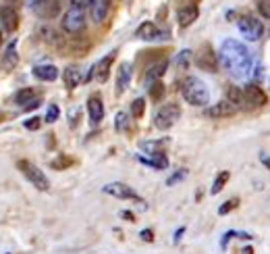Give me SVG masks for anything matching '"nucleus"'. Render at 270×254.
Here are the masks:
<instances>
[{
  "label": "nucleus",
  "instance_id": "obj_1",
  "mask_svg": "<svg viewBox=\"0 0 270 254\" xmlns=\"http://www.w3.org/2000/svg\"><path fill=\"white\" fill-rule=\"evenodd\" d=\"M222 67L235 77H250L254 69V56L245 44L237 40H227L220 46V59Z\"/></svg>",
  "mask_w": 270,
  "mask_h": 254
},
{
  "label": "nucleus",
  "instance_id": "obj_2",
  "mask_svg": "<svg viewBox=\"0 0 270 254\" xmlns=\"http://www.w3.org/2000/svg\"><path fill=\"white\" fill-rule=\"evenodd\" d=\"M181 94L191 107H206L210 100V90L199 77H185Z\"/></svg>",
  "mask_w": 270,
  "mask_h": 254
},
{
  "label": "nucleus",
  "instance_id": "obj_3",
  "mask_svg": "<svg viewBox=\"0 0 270 254\" xmlns=\"http://www.w3.org/2000/svg\"><path fill=\"white\" fill-rule=\"evenodd\" d=\"M17 169L23 173V177H25L36 190L46 192V190L50 188V181H48V177L44 175V171L40 167H36L33 163H29V160H25V158L17 160Z\"/></svg>",
  "mask_w": 270,
  "mask_h": 254
},
{
  "label": "nucleus",
  "instance_id": "obj_4",
  "mask_svg": "<svg viewBox=\"0 0 270 254\" xmlns=\"http://www.w3.org/2000/svg\"><path fill=\"white\" fill-rule=\"evenodd\" d=\"M181 117V109L179 105H175V102H169V105H164L158 109L156 117H154V125L158 127V129H171V127L179 121Z\"/></svg>",
  "mask_w": 270,
  "mask_h": 254
},
{
  "label": "nucleus",
  "instance_id": "obj_5",
  "mask_svg": "<svg viewBox=\"0 0 270 254\" xmlns=\"http://www.w3.org/2000/svg\"><path fill=\"white\" fill-rule=\"evenodd\" d=\"M84 29H86V13H84V8L71 6L65 13V17H63V31L77 36V33H81Z\"/></svg>",
  "mask_w": 270,
  "mask_h": 254
},
{
  "label": "nucleus",
  "instance_id": "obj_6",
  "mask_svg": "<svg viewBox=\"0 0 270 254\" xmlns=\"http://www.w3.org/2000/svg\"><path fill=\"white\" fill-rule=\"evenodd\" d=\"M104 194L112 196V198H119V200H133V202H142L139 198V194L131 188L127 186V183H121V181H112V183H106V186L102 188Z\"/></svg>",
  "mask_w": 270,
  "mask_h": 254
},
{
  "label": "nucleus",
  "instance_id": "obj_7",
  "mask_svg": "<svg viewBox=\"0 0 270 254\" xmlns=\"http://www.w3.org/2000/svg\"><path fill=\"white\" fill-rule=\"evenodd\" d=\"M237 27H239V31H241V36H243L245 40H252V42L260 40L262 33H264V25H262V23L258 21L256 17H241V19L237 21Z\"/></svg>",
  "mask_w": 270,
  "mask_h": 254
},
{
  "label": "nucleus",
  "instance_id": "obj_8",
  "mask_svg": "<svg viewBox=\"0 0 270 254\" xmlns=\"http://www.w3.org/2000/svg\"><path fill=\"white\" fill-rule=\"evenodd\" d=\"M63 0H29V6L36 10L42 19H54L61 13Z\"/></svg>",
  "mask_w": 270,
  "mask_h": 254
},
{
  "label": "nucleus",
  "instance_id": "obj_9",
  "mask_svg": "<svg viewBox=\"0 0 270 254\" xmlns=\"http://www.w3.org/2000/svg\"><path fill=\"white\" fill-rule=\"evenodd\" d=\"M195 65L202 69V71H210V73H214L216 69H218V59H216V54H214V50L210 48V46L206 44V46H202L197 52H195Z\"/></svg>",
  "mask_w": 270,
  "mask_h": 254
},
{
  "label": "nucleus",
  "instance_id": "obj_10",
  "mask_svg": "<svg viewBox=\"0 0 270 254\" xmlns=\"http://www.w3.org/2000/svg\"><path fill=\"white\" fill-rule=\"evenodd\" d=\"M243 96H245V107H248V109H260V107H264L268 102L264 90L260 86H256V84L245 86Z\"/></svg>",
  "mask_w": 270,
  "mask_h": 254
},
{
  "label": "nucleus",
  "instance_id": "obj_11",
  "mask_svg": "<svg viewBox=\"0 0 270 254\" xmlns=\"http://www.w3.org/2000/svg\"><path fill=\"white\" fill-rule=\"evenodd\" d=\"M112 61H114V52L112 54H108V56H104V59H100L96 65H93L91 69H90V75L86 77L88 82L91 77H96L100 84H104L106 79L110 77V67H112Z\"/></svg>",
  "mask_w": 270,
  "mask_h": 254
},
{
  "label": "nucleus",
  "instance_id": "obj_12",
  "mask_svg": "<svg viewBox=\"0 0 270 254\" xmlns=\"http://www.w3.org/2000/svg\"><path fill=\"white\" fill-rule=\"evenodd\" d=\"M135 36H137L139 40H144V42H156V40H162V38H169V33L160 31V27L156 25V23H152V21H144L142 25L137 27Z\"/></svg>",
  "mask_w": 270,
  "mask_h": 254
},
{
  "label": "nucleus",
  "instance_id": "obj_13",
  "mask_svg": "<svg viewBox=\"0 0 270 254\" xmlns=\"http://www.w3.org/2000/svg\"><path fill=\"white\" fill-rule=\"evenodd\" d=\"M40 38L44 40V44H48V46H52V48H65V44H67V40H65V36L61 31H58L56 27H50V25H44V27H40Z\"/></svg>",
  "mask_w": 270,
  "mask_h": 254
},
{
  "label": "nucleus",
  "instance_id": "obj_14",
  "mask_svg": "<svg viewBox=\"0 0 270 254\" xmlns=\"http://www.w3.org/2000/svg\"><path fill=\"white\" fill-rule=\"evenodd\" d=\"M167 69H169V61H167V59L152 63V65L146 69V73H144V82H146L148 86H152L154 82H158V79H160L164 73H167Z\"/></svg>",
  "mask_w": 270,
  "mask_h": 254
},
{
  "label": "nucleus",
  "instance_id": "obj_15",
  "mask_svg": "<svg viewBox=\"0 0 270 254\" xmlns=\"http://www.w3.org/2000/svg\"><path fill=\"white\" fill-rule=\"evenodd\" d=\"M0 23H2V27L6 31H15L19 27V13L15 6H2L0 8Z\"/></svg>",
  "mask_w": 270,
  "mask_h": 254
},
{
  "label": "nucleus",
  "instance_id": "obj_16",
  "mask_svg": "<svg viewBox=\"0 0 270 254\" xmlns=\"http://www.w3.org/2000/svg\"><path fill=\"white\" fill-rule=\"evenodd\" d=\"M19 65V54H17V40H10L6 44V50L2 56V69L4 71H13V69Z\"/></svg>",
  "mask_w": 270,
  "mask_h": 254
},
{
  "label": "nucleus",
  "instance_id": "obj_17",
  "mask_svg": "<svg viewBox=\"0 0 270 254\" xmlns=\"http://www.w3.org/2000/svg\"><path fill=\"white\" fill-rule=\"evenodd\" d=\"M90 13H91L93 23H102L110 13V0H93L90 6Z\"/></svg>",
  "mask_w": 270,
  "mask_h": 254
},
{
  "label": "nucleus",
  "instance_id": "obj_18",
  "mask_svg": "<svg viewBox=\"0 0 270 254\" xmlns=\"http://www.w3.org/2000/svg\"><path fill=\"white\" fill-rule=\"evenodd\" d=\"M239 109L237 107H233L231 102L225 98V100H220L218 105H214V107H210L208 109V115L210 117H216V119H222V117H233L235 113H237Z\"/></svg>",
  "mask_w": 270,
  "mask_h": 254
},
{
  "label": "nucleus",
  "instance_id": "obj_19",
  "mask_svg": "<svg viewBox=\"0 0 270 254\" xmlns=\"http://www.w3.org/2000/svg\"><path fill=\"white\" fill-rule=\"evenodd\" d=\"M88 113H90V123L91 125H98L104 119V105L98 96H91L88 100Z\"/></svg>",
  "mask_w": 270,
  "mask_h": 254
},
{
  "label": "nucleus",
  "instance_id": "obj_20",
  "mask_svg": "<svg viewBox=\"0 0 270 254\" xmlns=\"http://www.w3.org/2000/svg\"><path fill=\"white\" fill-rule=\"evenodd\" d=\"M33 77H38L40 82H56L58 69L54 65H36L33 67Z\"/></svg>",
  "mask_w": 270,
  "mask_h": 254
},
{
  "label": "nucleus",
  "instance_id": "obj_21",
  "mask_svg": "<svg viewBox=\"0 0 270 254\" xmlns=\"http://www.w3.org/2000/svg\"><path fill=\"white\" fill-rule=\"evenodd\" d=\"M131 73H133V69L129 63L119 67V75H116V94H123V92L129 88V84H131Z\"/></svg>",
  "mask_w": 270,
  "mask_h": 254
},
{
  "label": "nucleus",
  "instance_id": "obj_22",
  "mask_svg": "<svg viewBox=\"0 0 270 254\" xmlns=\"http://www.w3.org/2000/svg\"><path fill=\"white\" fill-rule=\"evenodd\" d=\"M63 82H65L67 90H75L81 84V71H79V67L69 65L65 71H63Z\"/></svg>",
  "mask_w": 270,
  "mask_h": 254
},
{
  "label": "nucleus",
  "instance_id": "obj_23",
  "mask_svg": "<svg viewBox=\"0 0 270 254\" xmlns=\"http://www.w3.org/2000/svg\"><path fill=\"white\" fill-rule=\"evenodd\" d=\"M139 163H144L152 169H167L169 167V158L164 152H156V154H150V156H139L137 158Z\"/></svg>",
  "mask_w": 270,
  "mask_h": 254
},
{
  "label": "nucleus",
  "instance_id": "obj_24",
  "mask_svg": "<svg viewBox=\"0 0 270 254\" xmlns=\"http://www.w3.org/2000/svg\"><path fill=\"white\" fill-rule=\"evenodd\" d=\"M197 15H199V10H197L195 4H191V6H183L179 13H177V21H179L181 27H189L191 23L197 19Z\"/></svg>",
  "mask_w": 270,
  "mask_h": 254
},
{
  "label": "nucleus",
  "instance_id": "obj_25",
  "mask_svg": "<svg viewBox=\"0 0 270 254\" xmlns=\"http://www.w3.org/2000/svg\"><path fill=\"white\" fill-rule=\"evenodd\" d=\"M227 100L231 102L233 107H237V109H243V107H245L243 90H239L237 86H229V88H227Z\"/></svg>",
  "mask_w": 270,
  "mask_h": 254
},
{
  "label": "nucleus",
  "instance_id": "obj_26",
  "mask_svg": "<svg viewBox=\"0 0 270 254\" xmlns=\"http://www.w3.org/2000/svg\"><path fill=\"white\" fill-rule=\"evenodd\" d=\"M36 98H40L38 92L33 90V88H25V90H19V92H17L15 102H17V105H23V107H25V105H29V102L36 100Z\"/></svg>",
  "mask_w": 270,
  "mask_h": 254
},
{
  "label": "nucleus",
  "instance_id": "obj_27",
  "mask_svg": "<svg viewBox=\"0 0 270 254\" xmlns=\"http://www.w3.org/2000/svg\"><path fill=\"white\" fill-rule=\"evenodd\" d=\"M88 50H90V40H86V38H81V40H73L71 44H69V52H71V54L81 56V54H86Z\"/></svg>",
  "mask_w": 270,
  "mask_h": 254
},
{
  "label": "nucleus",
  "instance_id": "obj_28",
  "mask_svg": "<svg viewBox=\"0 0 270 254\" xmlns=\"http://www.w3.org/2000/svg\"><path fill=\"white\" fill-rule=\"evenodd\" d=\"M191 61H193V52H191V50H181L177 56H175V65H177L179 69L189 67Z\"/></svg>",
  "mask_w": 270,
  "mask_h": 254
},
{
  "label": "nucleus",
  "instance_id": "obj_29",
  "mask_svg": "<svg viewBox=\"0 0 270 254\" xmlns=\"http://www.w3.org/2000/svg\"><path fill=\"white\" fill-rule=\"evenodd\" d=\"M229 177H231V173H229V171H220L218 175H216V181H214V186H212V190H210V192H212V194H218L222 188L227 186Z\"/></svg>",
  "mask_w": 270,
  "mask_h": 254
},
{
  "label": "nucleus",
  "instance_id": "obj_30",
  "mask_svg": "<svg viewBox=\"0 0 270 254\" xmlns=\"http://www.w3.org/2000/svg\"><path fill=\"white\" fill-rule=\"evenodd\" d=\"M164 90H167V88H164V84H162L160 79H158V82H154V84L150 86V98L154 100V102L162 100V96H164Z\"/></svg>",
  "mask_w": 270,
  "mask_h": 254
},
{
  "label": "nucleus",
  "instance_id": "obj_31",
  "mask_svg": "<svg viewBox=\"0 0 270 254\" xmlns=\"http://www.w3.org/2000/svg\"><path fill=\"white\" fill-rule=\"evenodd\" d=\"M164 144H167V140H162V142H142V150L144 152H150V154H156V152H162L164 150Z\"/></svg>",
  "mask_w": 270,
  "mask_h": 254
},
{
  "label": "nucleus",
  "instance_id": "obj_32",
  "mask_svg": "<svg viewBox=\"0 0 270 254\" xmlns=\"http://www.w3.org/2000/svg\"><path fill=\"white\" fill-rule=\"evenodd\" d=\"M73 163H75V158H71V156H65V154H63V156H58V158H54V160H52V163H50V167L58 171V169H67V167H71Z\"/></svg>",
  "mask_w": 270,
  "mask_h": 254
},
{
  "label": "nucleus",
  "instance_id": "obj_33",
  "mask_svg": "<svg viewBox=\"0 0 270 254\" xmlns=\"http://www.w3.org/2000/svg\"><path fill=\"white\" fill-rule=\"evenodd\" d=\"M144 111H146V100H144V98H135V100L131 102V115L139 119V117L144 115Z\"/></svg>",
  "mask_w": 270,
  "mask_h": 254
},
{
  "label": "nucleus",
  "instance_id": "obj_34",
  "mask_svg": "<svg viewBox=\"0 0 270 254\" xmlns=\"http://www.w3.org/2000/svg\"><path fill=\"white\" fill-rule=\"evenodd\" d=\"M237 206H239V198H231V200H227L225 204H220L218 215H227V213H231L233 209H237Z\"/></svg>",
  "mask_w": 270,
  "mask_h": 254
},
{
  "label": "nucleus",
  "instance_id": "obj_35",
  "mask_svg": "<svg viewBox=\"0 0 270 254\" xmlns=\"http://www.w3.org/2000/svg\"><path fill=\"white\" fill-rule=\"evenodd\" d=\"M114 125H116V129H119V131H125L127 127H129V117H127V113H123V111H121L119 115H116Z\"/></svg>",
  "mask_w": 270,
  "mask_h": 254
},
{
  "label": "nucleus",
  "instance_id": "obj_36",
  "mask_svg": "<svg viewBox=\"0 0 270 254\" xmlns=\"http://www.w3.org/2000/svg\"><path fill=\"white\" fill-rule=\"evenodd\" d=\"M58 115H61V109H58L56 105H50L48 113H46V123H54L58 119Z\"/></svg>",
  "mask_w": 270,
  "mask_h": 254
},
{
  "label": "nucleus",
  "instance_id": "obj_37",
  "mask_svg": "<svg viewBox=\"0 0 270 254\" xmlns=\"http://www.w3.org/2000/svg\"><path fill=\"white\" fill-rule=\"evenodd\" d=\"M258 10L264 19H270V0H258Z\"/></svg>",
  "mask_w": 270,
  "mask_h": 254
},
{
  "label": "nucleus",
  "instance_id": "obj_38",
  "mask_svg": "<svg viewBox=\"0 0 270 254\" xmlns=\"http://www.w3.org/2000/svg\"><path fill=\"white\" fill-rule=\"evenodd\" d=\"M185 175H187V169H181V171H177L173 177H169L167 179V186H175V183H179V181H183L185 179Z\"/></svg>",
  "mask_w": 270,
  "mask_h": 254
},
{
  "label": "nucleus",
  "instance_id": "obj_39",
  "mask_svg": "<svg viewBox=\"0 0 270 254\" xmlns=\"http://www.w3.org/2000/svg\"><path fill=\"white\" fill-rule=\"evenodd\" d=\"M40 125H42V119H40V117H31V119H27V121H25V127H27L29 131L40 129Z\"/></svg>",
  "mask_w": 270,
  "mask_h": 254
},
{
  "label": "nucleus",
  "instance_id": "obj_40",
  "mask_svg": "<svg viewBox=\"0 0 270 254\" xmlns=\"http://www.w3.org/2000/svg\"><path fill=\"white\" fill-rule=\"evenodd\" d=\"M93 0H71V6H77V8H88L91 6Z\"/></svg>",
  "mask_w": 270,
  "mask_h": 254
},
{
  "label": "nucleus",
  "instance_id": "obj_41",
  "mask_svg": "<svg viewBox=\"0 0 270 254\" xmlns=\"http://www.w3.org/2000/svg\"><path fill=\"white\" fill-rule=\"evenodd\" d=\"M40 102H42V96H40V98H36V100H31V102H29V105H25V107H23V109H25V111H33V109H36V107H40Z\"/></svg>",
  "mask_w": 270,
  "mask_h": 254
},
{
  "label": "nucleus",
  "instance_id": "obj_42",
  "mask_svg": "<svg viewBox=\"0 0 270 254\" xmlns=\"http://www.w3.org/2000/svg\"><path fill=\"white\" fill-rule=\"evenodd\" d=\"M142 240H146V242H152V240H154V236H152V232H150V229H146V232H142Z\"/></svg>",
  "mask_w": 270,
  "mask_h": 254
},
{
  "label": "nucleus",
  "instance_id": "obj_43",
  "mask_svg": "<svg viewBox=\"0 0 270 254\" xmlns=\"http://www.w3.org/2000/svg\"><path fill=\"white\" fill-rule=\"evenodd\" d=\"M241 254H254V248H252V246H245V248L241 250Z\"/></svg>",
  "mask_w": 270,
  "mask_h": 254
},
{
  "label": "nucleus",
  "instance_id": "obj_44",
  "mask_svg": "<svg viewBox=\"0 0 270 254\" xmlns=\"http://www.w3.org/2000/svg\"><path fill=\"white\" fill-rule=\"evenodd\" d=\"M262 163H264V167H266V169H268V171H270V156H266V158H264V160H262Z\"/></svg>",
  "mask_w": 270,
  "mask_h": 254
},
{
  "label": "nucleus",
  "instance_id": "obj_45",
  "mask_svg": "<svg viewBox=\"0 0 270 254\" xmlns=\"http://www.w3.org/2000/svg\"><path fill=\"white\" fill-rule=\"evenodd\" d=\"M183 232H185V229H183V227H181V229H179V232H177V236H175V242H179V238H181V236H183Z\"/></svg>",
  "mask_w": 270,
  "mask_h": 254
},
{
  "label": "nucleus",
  "instance_id": "obj_46",
  "mask_svg": "<svg viewBox=\"0 0 270 254\" xmlns=\"http://www.w3.org/2000/svg\"><path fill=\"white\" fill-rule=\"evenodd\" d=\"M123 217L129 219V221H133V215H131V213H123Z\"/></svg>",
  "mask_w": 270,
  "mask_h": 254
}]
</instances>
